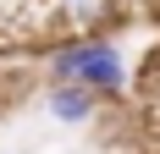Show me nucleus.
Masks as SVG:
<instances>
[{"label": "nucleus", "instance_id": "f257e3e1", "mask_svg": "<svg viewBox=\"0 0 160 154\" xmlns=\"http://www.w3.org/2000/svg\"><path fill=\"white\" fill-rule=\"evenodd\" d=\"M44 72H50V83H78L94 99L127 88V61H122V50L111 39H72V44L50 50Z\"/></svg>", "mask_w": 160, "mask_h": 154}, {"label": "nucleus", "instance_id": "f03ea898", "mask_svg": "<svg viewBox=\"0 0 160 154\" xmlns=\"http://www.w3.org/2000/svg\"><path fill=\"white\" fill-rule=\"evenodd\" d=\"M44 110L55 116V121L78 127V121H88V116L99 110V99L88 88H78V83H50V88H44Z\"/></svg>", "mask_w": 160, "mask_h": 154}, {"label": "nucleus", "instance_id": "7ed1b4c3", "mask_svg": "<svg viewBox=\"0 0 160 154\" xmlns=\"http://www.w3.org/2000/svg\"><path fill=\"white\" fill-rule=\"evenodd\" d=\"M50 11L66 17L72 28H99V22H111V0H50Z\"/></svg>", "mask_w": 160, "mask_h": 154}, {"label": "nucleus", "instance_id": "20e7f679", "mask_svg": "<svg viewBox=\"0 0 160 154\" xmlns=\"http://www.w3.org/2000/svg\"><path fill=\"white\" fill-rule=\"evenodd\" d=\"M155 11H160V6H155Z\"/></svg>", "mask_w": 160, "mask_h": 154}]
</instances>
